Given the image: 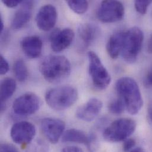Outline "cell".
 Segmentation results:
<instances>
[{
  "label": "cell",
  "mask_w": 152,
  "mask_h": 152,
  "mask_svg": "<svg viewBox=\"0 0 152 152\" xmlns=\"http://www.w3.org/2000/svg\"><path fill=\"white\" fill-rule=\"evenodd\" d=\"M39 71L46 80L57 83L65 80L71 72V65L64 56L50 55L40 63Z\"/></svg>",
  "instance_id": "cell-1"
},
{
  "label": "cell",
  "mask_w": 152,
  "mask_h": 152,
  "mask_svg": "<svg viewBox=\"0 0 152 152\" xmlns=\"http://www.w3.org/2000/svg\"><path fill=\"white\" fill-rule=\"evenodd\" d=\"M115 89L127 111L132 115L138 114L142 109L143 101L137 82L130 77H123L117 81Z\"/></svg>",
  "instance_id": "cell-2"
},
{
  "label": "cell",
  "mask_w": 152,
  "mask_h": 152,
  "mask_svg": "<svg viewBox=\"0 0 152 152\" xmlns=\"http://www.w3.org/2000/svg\"><path fill=\"white\" fill-rule=\"evenodd\" d=\"M78 93L71 85H64L51 88L45 95L47 104L56 111H62L72 107L77 101Z\"/></svg>",
  "instance_id": "cell-3"
},
{
  "label": "cell",
  "mask_w": 152,
  "mask_h": 152,
  "mask_svg": "<svg viewBox=\"0 0 152 152\" xmlns=\"http://www.w3.org/2000/svg\"><path fill=\"white\" fill-rule=\"evenodd\" d=\"M144 35L140 28L134 27L124 31L121 55L127 63H134L139 56L143 43Z\"/></svg>",
  "instance_id": "cell-4"
},
{
  "label": "cell",
  "mask_w": 152,
  "mask_h": 152,
  "mask_svg": "<svg viewBox=\"0 0 152 152\" xmlns=\"http://www.w3.org/2000/svg\"><path fill=\"white\" fill-rule=\"evenodd\" d=\"M136 123L131 118H120L112 122L103 132L104 139L111 143L124 141L134 132Z\"/></svg>",
  "instance_id": "cell-5"
},
{
  "label": "cell",
  "mask_w": 152,
  "mask_h": 152,
  "mask_svg": "<svg viewBox=\"0 0 152 152\" xmlns=\"http://www.w3.org/2000/svg\"><path fill=\"white\" fill-rule=\"evenodd\" d=\"M89 73L94 86L99 90L105 89L110 84L111 78L98 56L94 52H89Z\"/></svg>",
  "instance_id": "cell-6"
},
{
  "label": "cell",
  "mask_w": 152,
  "mask_h": 152,
  "mask_svg": "<svg viewBox=\"0 0 152 152\" xmlns=\"http://www.w3.org/2000/svg\"><path fill=\"white\" fill-rule=\"evenodd\" d=\"M42 102L39 96L32 92H27L18 96L12 104L14 113L19 116L33 115L40 108Z\"/></svg>",
  "instance_id": "cell-7"
},
{
  "label": "cell",
  "mask_w": 152,
  "mask_h": 152,
  "mask_svg": "<svg viewBox=\"0 0 152 152\" xmlns=\"http://www.w3.org/2000/svg\"><path fill=\"white\" fill-rule=\"evenodd\" d=\"M124 15V7L118 1H104L97 11L98 18L103 23H110L121 20Z\"/></svg>",
  "instance_id": "cell-8"
},
{
  "label": "cell",
  "mask_w": 152,
  "mask_h": 152,
  "mask_svg": "<svg viewBox=\"0 0 152 152\" xmlns=\"http://www.w3.org/2000/svg\"><path fill=\"white\" fill-rule=\"evenodd\" d=\"M36 134L33 123L21 121L15 123L11 127L10 136L12 141L20 146H26L32 142Z\"/></svg>",
  "instance_id": "cell-9"
},
{
  "label": "cell",
  "mask_w": 152,
  "mask_h": 152,
  "mask_svg": "<svg viewBox=\"0 0 152 152\" xmlns=\"http://www.w3.org/2000/svg\"><path fill=\"white\" fill-rule=\"evenodd\" d=\"M42 132L52 144H56L62 137L65 129V123L59 118H46L41 123Z\"/></svg>",
  "instance_id": "cell-10"
},
{
  "label": "cell",
  "mask_w": 152,
  "mask_h": 152,
  "mask_svg": "<svg viewBox=\"0 0 152 152\" xmlns=\"http://www.w3.org/2000/svg\"><path fill=\"white\" fill-rule=\"evenodd\" d=\"M58 13L56 8L47 4L42 6L37 12L36 21L38 28L45 31L52 29L57 21Z\"/></svg>",
  "instance_id": "cell-11"
},
{
  "label": "cell",
  "mask_w": 152,
  "mask_h": 152,
  "mask_svg": "<svg viewBox=\"0 0 152 152\" xmlns=\"http://www.w3.org/2000/svg\"><path fill=\"white\" fill-rule=\"evenodd\" d=\"M74 37V31L71 28L55 29L50 36L52 49L55 52L64 50L71 45Z\"/></svg>",
  "instance_id": "cell-12"
},
{
  "label": "cell",
  "mask_w": 152,
  "mask_h": 152,
  "mask_svg": "<svg viewBox=\"0 0 152 152\" xmlns=\"http://www.w3.org/2000/svg\"><path fill=\"white\" fill-rule=\"evenodd\" d=\"M102 108V102L100 99L96 98H91L77 108L76 117L82 121H91L98 116Z\"/></svg>",
  "instance_id": "cell-13"
},
{
  "label": "cell",
  "mask_w": 152,
  "mask_h": 152,
  "mask_svg": "<svg viewBox=\"0 0 152 152\" xmlns=\"http://www.w3.org/2000/svg\"><path fill=\"white\" fill-rule=\"evenodd\" d=\"M21 8L18 10L12 18L11 27L18 30L23 27L30 20L31 17V8L33 2L31 1H22Z\"/></svg>",
  "instance_id": "cell-14"
},
{
  "label": "cell",
  "mask_w": 152,
  "mask_h": 152,
  "mask_svg": "<svg viewBox=\"0 0 152 152\" xmlns=\"http://www.w3.org/2000/svg\"><path fill=\"white\" fill-rule=\"evenodd\" d=\"M20 45L24 54L30 59L37 58L42 53L43 43L38 36L26 37L21 40Z\"/></svg>",
  "instance_id": "cell-15"
},
{
  "label": "cell",
  "mask_w": 152,
  "mask_h": 152,
  "mask_svg": "<svg viewBox=\"0 0 152 152\" xmlns=\"http://www.w3.org/2000/svg\"><path fill=\"white\" fill-rule=\"evenodd\" d=\"M78 35L85 48L89 47L98 38L99 28L92 23H83L79 25Z\"/></svg>",
  "instance_id": "cell-16"
},
{
  "label": "cell",
  "mask_w": 152,
  "mask_h": 152,
  "mask_svg": "<svg viewBox=\"0 0 152 152\" xmlns=\"http://www.w3.org/2000/svg\"><path fill=\"white\" fill-rule=\"evenodd\" d=\"M124 31H118L113 34L109 39L106 49L108 55L113 59H117L121 55Z\"/></svg>",
  "instance_id": "cell-17"
},
{
  "label": "cell",
  "mask_w": 152,
  "mask_h": 152,
  "mask_svg": "<svg viewBox=\"0 0 152 152\" xmlns=\"http://www.w3.org/2000/svg\"><path fill=\"white\" fill-rule=\"evenodd\" d=\"M64 143H75L83 144L86 147L89 143V135H87L82 130L71 129L64 132L62 137Z\"/></svg>",
  "instance_id": "cell-18"
},
{
  "label": "cell",
  "mask_w": 152,
  "mask_h": 152,
  "mask_svg": "<svg viewBox=\"0 0 152 152\" xmlns=\"http://www.w3.org/2000/svg\"><path fill=\"white\" fill-rule=\"evenodd\" d=\"M16 87V82L12 78L7 77L1 81L0 88L1 105H4L5 102L11 97L15 91Z\"/></svg>",
  "instance_id": "cell-19"
},
{
  "label": "cell",
  "mask_w": 152,
  "mask_h": 152,
  "mask_svg": "<svg viewBox=\"0 0 152 152\" xmlns=\"http://www.w3.org/2000/svg\"><path fill=\"white\" fill-rule=\"evenodd\" d=\"M13 71L15 77L20 82H24L28 77V74L27 66L21 59L15 61L13 66Z\"/></svg>",
  "instance_id": "cell-20"
},
{
  "label": "cell",
  "mask_w": 152,
  "mask_h": 152,
  "mask_svg": "<svg viewBox=\"0 0 152 152\" xmlns=\"http://www.w3.org/2000/svg\"><path fill=\"white\" fill-rule=\"evenodd\" d=\"M67 4L73 11L79 14H82L85 13L87 11L89 7L88 1L83 0L68 1Z\"/></svg>",
  "instance_id": "cell-21"
},
{
  "label": "cell",
  "mask_w": 152,
  "mask_h": 152,
  "mask_svg": "<svg viewBox=\"0 0 152 152\" xmlns=\"http://www.w3.org/2000/svg\"><path fill=\"white\" fill-rule=\"evenodd\" d=\"M125 109L126 107L124 103L119 97L111 101L108 105V110L110 112L114 115H118L121 114Z\"/></svg>",
  "instance_id": "cell-22"
},
{
  "label": "cell",
  "mask_w": 152,
  "mask_h": 152,
  "mask_svg": "<svg viewBox=\"0 0 152 152\" xmlns=\"http://www.w3.org/2000/svg\"><path fill=\"white\" fill-rule=\"evenodd\" d=\"M152 2V1H136L134 2L135 8L139 13L144 15L147 12L148 7Z\"/></svg>",
  "instance_id": "cell-23"
},
{
  "label": "cell",
  "mask_w": 152,
  "mask_h": 152,
  "mask_svg": "<svg viewBox=\"0 0 152 152\" xmlns=\"http://www.w3.org/2000/svg\"><path fill=\"white\" fill-rule=\"evenodd\" d=\"M28 152H48V148L44 142L39 141L32 145Z\"/></svg>",
  "instance_id": "cell-24"
},
{
  "label": "cell",
  "mask_w": 152,
  "mask_h": 152,
  "mask_svg": "<svg viewBox=\"0 0 152 152\" xmlns=\"http://www.w3.org/2000/svg\"><path fill=\"white\" fill-rule=\"evenodd\" d=\"M136 145V141L133 139H127L124 140L123 149L125 152H129L134 148Z\"/></svg>",
  "instance_id": "cell-25"
},
{
  "label": "cell",
  "mask_w": 152,
  "mask_h": 152,
  "mask_svg": "<svg viewBox=\"0 0 152 152\" xmlns=\"http://www.w3.org/2000/svg\"><path fill=\"white\" fill-rule=\"evenodd\" d=\"M0 74L2 75L6 74L10 69L9 64L7 60L2 56L0 57Z\"/></svg>",
  "instance_id": "cell-26"
},
{
  "label": "cell",
  "mask_w": 152,
  "mask_h": 152,
  "mask_svg": "<svg viewBox=\"0 0 152 152\" xmlns=\"http://www.w3.org/2000/svg\"><path fill=\"white\" fill-rule=\"evenodd\" d=\"M22 1L18 0H2V2L8 8H14L21 4Z\"/></svg>",
  "instance_id": "cell-27"
},
{
  "label": "cell",
  "mask_w": 152,
  "mask_h": 152,
  "mask_svg": "<svg viewBox=\"0 0 152 152\" xmlns=\"http://www.w3.org/2000/svg\"><path fill=\"white\" fill-rule=\"evenodd\" d=\"M1 152H18V151L13 146L5 143L1 145Z\"/></svg>",
  "instance_id": "cell-28"
},
{
  "label": "cell",
  "mask_w": 152,
  "mask_h": 152,
  "mask_svg": "<svg viewBox=\"0 0 152 152\" xmlns=\"http://www.w3.org/2000/svg\"><path fill=\"white\" fill-rule=\"evenodd\" d=\"M61 152H83V151L77 146H68L64 148Z\"/></svg>",
  "instance_id": "cell-29"
},
{
  "label": "cell",
  "mask_w": 152,
  "mask_h": 152,
  "mask_svg": "<svg viewBox=\"0 0 152 152\" xmlns=\"http://www.w3.org/2000/svg\"><path fill=\"white\" fill-rule=\"evenodd\" d=\"M146 82L148 85L152 87V71L149 72L146 77Z\"/></svg>",
  "instance_id": "cell-30"
},
{
  "label": "cell",
  "mask_w": 152,
  "mask_h": 152,
  "mask_svg": "<svg viewBox=\"0 0 152 152\" xmlns=\"http://www.w3.org/2000/svg\"><path fill=\"white\" fill-rule=\"evenodd\" d=\"M148 118L152 124V101L149 104L148 108Z\"/></svg>",
  "instance_id": "cell-31"
},
{
  "label": "cell",
  "mask_w": 152,
  "mask_h": 152,
  "mask_svg": "<svg viewBox=\"0 0 152 152\" xmlns=\"http://www.w3.org/2000/svg\"><path fill=\"white\" fill-rule=\"evenodd\" d=\"M148 52L152 55V34L150 37V39L148 42Z\"/></svg>",
  "instance_id": "cell-32"
},
{
  "label": "cell",
  "mask_w": 152,
  "mask_h": 152,
  "mask_svg": "<svg viewBox=\"0 0 152 152\" xmlns=\"http://www.w3.org/2000/svg\"><path fill=\"white\" fill-rule=\"evenodd\" d=\"M129 152H145V151L142 149V148H140V147H139V148H134V149H132V151H130Z\"/></svg>",
  "instance_id": "cell-33"
},
{
  "label": "cell",
  "mask_w": 152,
  "mask_h": 152,
  "mask_svg": "<svg viewBox=\"0 0 152 152\" xmlns=\"http://www.w3.org/2000/svg\"><path fill=\"white\" fill-rule=\"evenodd\" d=\"M0 20H0V32L2 33L4 28V22L2 21V18L1 17H0Z\"/></svg>",
  "instance_id": "cell-34"
},
{
  "label": "cell",
  "mask_w": 152,
  "mask_h": 152,
  "mask_svg": "<svg viewBox=\"0 0 152 152\" xmlns=\"http://www.w3.org/2000/svg\"></svg>",
  "instance_id": "cell-35"
}]
</instances>
